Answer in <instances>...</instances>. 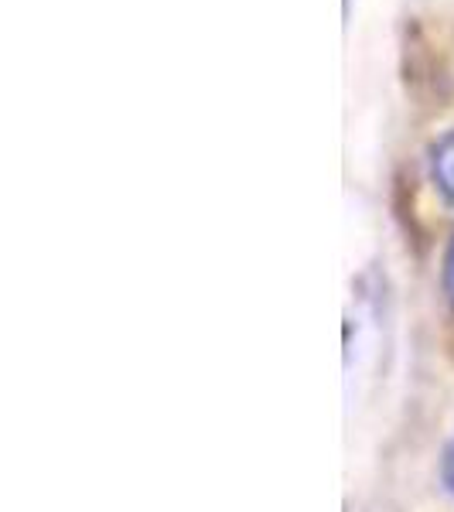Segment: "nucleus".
Returning <instances> with one entry per match:
<instances>
[{
    "instance_id": "7ed1b4c3",
    "label": "nucleus",
    "mask_w": 454,
    "mask_h": 512,
    "mask_svg": "<svg viewBox=\"0 0 454 512\" xmlns=\"http://www.w3.org/2000/svg\"><path fill=\"white\" fill-rule=\"evenodd\" d=\"M444 485L454 492V444L448 448V454H444Z\"/></svg>"
},
{
    "instance_id": "f03ea898",
    "label": "nucleus",
    "mask_w": 454,
    "mask_h": 512,
    "mask_svg": "<svg viewBox=\"0 0 454 512\" xmlns=\"http://www.w3.org/2000/svg\"><path fill=\"white\" fill-rule=\"evenodd\" d=\"M444 291H448L451 304H454V239L448 246V256H444Z\"/></svg>"
},
{
    "instance_id": "f257e3e1",
    "label": "nucleus",
    "mask_w": 454,
    "mask_h": 512,
    "mask_svg": "<svg viewBox=\"0 0 454 512\" xmlns=\"http://www.w3.org/2000/svg\"><path fill=\"white\" fill-rule=\"evenodd\" d=\"M431 175L441 195L454 205V130L431 147Z\"/></svg>"
}]
</instances>
